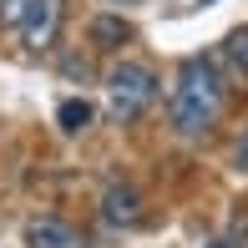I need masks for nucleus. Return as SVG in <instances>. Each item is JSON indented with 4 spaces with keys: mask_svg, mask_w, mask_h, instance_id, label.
Segmentation results:
<instances>
[{
    "mask_svg": "<svg viewBox=\"0 0 248 248\" xmlns=\"http://www.w3.org/2000/svg\"><path fill=\"white\" fill-rule=\"evenodd\" d=\"M107 5H132V0H107Z\"/></svg>",
    "mask_w": 248,
    "mask_h": 248,
    "instance_id": "obj_12",
    "label": "nucleus"
},
{
    "mask_svg": "<svg viewBox=\"0 0 248 248\" xmlns=\"http://www.w3.org/2000/svg\"><path fill=\"white\" fill-rule=\"evenodd\" d=\"M233 162H238L243 172H248V132H243V137H238V147H233Z\"/></svg>",
    "mask_w": 248,
    "mask_h": 248,
    "instance_id": "obj_10",
    "label": "nucleus"
},
{
    "mask_svg": "<svg viewBox=\"0 0 248 248\" xmlns=\"http://www.w3.org/2000/svg\"><path fill=\"white\" fill-rule=\"evenodd\" d=\"M26 5H31V0H0V26H20Z\"/></svg>",
    "mask_w": 248,
    "mask_h": 248,
    "instance_id": "obj_9",
    "label": "nucleus"
},
{
    "mask_svg": "<svg viewBox=\"0 0 248 248\" xmlns=\"http://www.w3.org/2000/svg\"><path fill=\"white\" fill-rule=\"evenodd\" d=\"M56 122H61V132H86V122H92V101H81V96L61 101V107H56Z\"/></svg>",
    "mask_w": 248,
    "mask_h": 248,
    "instance_id": "obj_7",
    "label": "nucleus"
},
{
    "mask_svg": "<svg viewBox=\"0 0 248 248\" xmlns=\"http://www.w3.org/2000/svg\"><path fill=\"white\" fill-rule=\"evenodd\" d=\"M202 248H243V243H233V238H208Z\"/></svg>",
    "mask_w": 248,
    "mask_h": 248,
    "instance_id": "obj_11",
    "label": "nucleus"
},
{
    "mask_svg": "<svg viewBox=\"0 0 248 248\" xmlns=\"http://www.w3.org/2000/svg\"><path fill=\"white\" fill-rule=\"evenodd\" d=\"M101 213H107V223H117V228H137V223L147 218V202H142V193L132 183H117L101 198Z\"/></svg>",
    "mask_w": 248,
    "mask_h": 248,
    "instance_id": "obj_4",
    "label": "nucleus"
},
{
    "mask_svg": "<svg viewBox=\"0 0 248 248\" xmlns=\"http://www.w3.org/2000/svg\"><path fill=\"white\" fill-rule=\"evenodd\" d=\"M223 117V76L208 56H187L172 92V127L183 137H208Z\"/></svg>",
    "mask_w": 248,
    "mask_h": 248,
    "instance_id": "obj_1",
    "label": "nucleus"
},
{
    "mask_svg": "<svg viewBox=\"0 0 248 248\" xmlns=\"http://www.w3.org/2000/svg\"><path fill=\"white\" fill-rule=\"evenodd\" d=\"M152 101H157V76H152V66H142V61H117V66L107 71V111H111V122L132 127Z\"/></svg>",
    "mask_w": 248,
    "mask_h": 248,
    "instance_id": "obj_2",
    "label": "nucleus"
},
{
    "mask_svg": "<svg viewBox=\"0 0 248 248\" xmlns=\"http://www.w3.org/2000/svg\"><path fill=\"white\" fill-rule=\"evenodd\" d=\"M127 41H132V26L122 16H96L92 20V46L96 51H122Z\"/></svg>",
    "mask_w": 248,
    "mask_h": 248,
    "instance_id": "obj_6",
    "label": "nucleus"
},
{
    "mask_svg": "<svg viewBox=\"0 0 248 248\" xmlns=\"http://www.w3.org/2000/svg\"><path fill=\"white\" fill-rule=\"evenodd\" d=\"M228 56H233V66H238V76L248 81V26H238L228 36Z\"/></svg>",
    "mask_w": 248,
    "mask_h": 248,
    "instance_id": "obj_8",
    "label": "nucleus"
},
{
    "mask_svg": "<svg viewBox=\"0 0 248 248\" xmlns=\"http://www.w3.org/2000/svg\"><path fill=\"white\" fill-rule=\"evenodd\" d=\"M26 248H86V233H76L61 218H31L26 223Z\"/></svg>",
    "mask_w": 248,
    "mask_h": 248,
    "instance_id": "obj_5",
    "label": "nucleus"
},
{
    "mask_svg": "<svg viewBox=\"0 0 248 248\" xmlns=\"http://www.w3.org/2000/svg\"><path fill=\"white\" fill-rule=\"evenodd\" d=\"M16 31H20V41H26L31 51H51L56 31H61V0H31Z\"/></svg>",
    "mask_w": 248,
    "mask_h": 248,
    "instance_id": "obj_3",
    "label": "nucleus"
}]
</instances>
